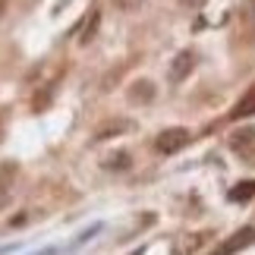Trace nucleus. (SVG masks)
<instances>
[{
    "label": "nucleus",
    "instance_id": "obj_1",
    "mask_svg": "<svg viewBox=\"0 0 255 255\" xmlns=\"http://www.w3.org/2000/svg\"><path fill=\"white\" fill-rule=\"evenodd\" d=\"M189 129H183V126H170V129H164L158 139H154V148H158L161 154H176L180 148H186L189 145Z\"/></svg>",
    "mask_w": 255,
    "mask_h": 255
},
{
    "label": "nucleus",
    "instance_id": "obj_2",
    "mask_svg": "<svg viewBox=\"0 0 255 255\" xmlns=\"http://www.w3.org/2000/svg\"><path fill=\"white\" fill-rule=\"evenodd\" d=\"M252 243H255V227H243V230L233 233V237H230L227 243H221V246L214 249L211 255H233V252H240V249L252 246Z\"/></svg>",
    "mask_w": 255,
    "mask_h": 255
},
{
    "label": "nucleus",
    "instance_id": "obj_3",
    "mask_svg": "<svg viewBox=\"0 0 255 255\" xmlns=\"http://www.w3.org/2000/svg\"><path fill=\"white\" fill-rule=\"evenodd\" d=\"M192 70H195V51H180V54L170 60L167 76H170V82H183Z\"/></svg>",
    "mask_w": 255,
    "mask_h": 255
},
{
    "label": "nucleus",
    "instance_id": "obj_4",
    "mask_svg": "<svg viewBox=\"0 0 255 255\" xmlns=\"http://www.w3.org/2000/svg\"><path fill=\"white\" fill-rule=\"evenodd\" d=\"M255 114V82L246 88V95L240 98L237 104H233V111H230V120H246V117Z\"/></svg>",
    "mask_w": 255,
    "mask_h": 255
},
{
    "label": "nucleus",
    "instance_id": "obj_5",
    "mask_svg": "<svg viewBox=\"0 0 255 255\" xmlns=\"http://www.w3.org/2000/svg\"><path fill=\"white\" fill-rule=\"evenodd\" d=\"M151 95H154V88H151V82H135V88H132V92H129V98H132V101H139V98H142V101H151Z\"/></svg>",
    "mask_w": 255,
    "mask_h": 255
},
{
    "label": "nucleus",
    "instance_id": "obj_6",
    "mask_svg": "<svg viewBox=\"0 0 255 255\" xmlns=\"http://www.w3.org/2000/svg\"><path fill=\"white\" fill-rule=\"evenodd\" d=\"M255 195V183H240L237 189L230 192V202H246V199H252Z\"/></svg>",
    "mask_w": 255,
    "mask_h": 255
},
{
    "label": "nucleus",
    "instance_id": "obj_7",
    "mask_svg": "<svg viewBox=\"0 0 255 255\" xmlns=\"http://www.w3.org/2000/svg\"><path fill=\"white\" fill-rule=\"evenodd\" d=\"M104 167H111V170H126V167H129V154H126V151L111 154V158L104 161Z\"/></svg>",
    "mask_w": 255,
    "mask_h": 255
},
{
    "label": "nucleus",
    "instance_id": "obj_8",
    "mask_svg": "<svg viewBox=\"0 0 255 255\" xmlns=\"http://www.w3.org/2000/svg\"><path fill=\"white\" fill-rule=\"evenodd\" d=\"M180 3H183V6H189V9H199V6L208 3V0H180Z\"/></svg>",
    "mask_w": 255,
    "mask_h": 255
},
{
    "label": "nucleus",
    "instance_id": "obj_9",
    "mask_svg": "<svg viewBox=\"0 0 255 255\" xmlns=\"http://www.w3.org/2000/svg\"><path fill=\"white\" fill-rule=\"evenodd\" d=\"M3 9H6V0H0V13H3Z\"/></svg>",
    "mask_w": 255,
    "mask_h": 255
}]
</instances>
